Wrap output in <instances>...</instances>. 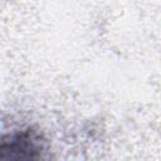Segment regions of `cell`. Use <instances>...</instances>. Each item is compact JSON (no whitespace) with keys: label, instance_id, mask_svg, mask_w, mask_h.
I'll list each match as a JSON object with an SVG mask.
<instances>
[{"label":"cell","instance_id":"cell-1","mask_svg":"<svg viewBox=\"0 0 161 161\" xmlns=\"http://www.w3.org/2000/svg\"><path fill=\"white\" fill-rule=\"evenodd\" d=\"M40 137L31 130L19 132L0 141V158H38L40 157Z\"/></svg>","mask_w":161,"mask_h":161}]
</instances>
